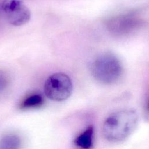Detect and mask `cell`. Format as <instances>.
I'll return each mask as SVG.
<instances>
[{
    "instance_id": "7",
    "label": "cell",
    "mask_w": 149,
    "mask_h": 149,
    "mask_svg": "<svg viewBox=\"0 0 149 149\" xmlns=\"http://www.w3.org/2000/svg\"><path fill=\"white\" fill-rule=\"evenodd\" d=\"M44 99L40 94H33L29 95L23 100L20 104L22 109H30L38 108L42 105Z\"/></svg>"
},
{
    "instance_id": "5",
    "label": "cell",
    "mask_w": 149,
    "mask_h": 149,
    "mask_svg": "<svg viewBox=\"0 0 149 149\" xmlns=\"http://www.w3.org/2000/svg\"><path fill=\"white\" fill-rule=\"evenodd\" d=\"M1 10L8 22L13 26H22L30 19V11L20 0H4Z\"/></svg>"
},
{
    "instance_id": "3",
    "label": "cell",
    "mask_w": 149,
    "mask_h": 149,
    "mask_svg": "<svg viewBox=\"0 0 149 149\" xmlns=\"http://www.w3.org/2000/svg\"><path fill=\"white\" fill-rule=\"evenodd\" d=\"M45 95L54 101H62L69 98L73 91V83L66 73L57 72L46 79L44 85Z\"/></svg>"
},
{
    "instance_id": "6",
    "label": "cell",
    "mask_w": 149,
    "mask_h": 149,
    "mask_svg": "<svg viewBox=\"0 0 149 149\" xmlns=\"http://www.w3.org/2000/svg\"><path fill=\"white\" fill-rule=\"evenodd\" d=\"M94 128L93 126H88L74 140L75 144L82 148H90L93 146Z\"/></svg>"
},
{
    "instance_id": "9",
    "label": "cell",
    "mask_w": 149,
    "mask_h": 149,
    "mask_svg": "<svg viewBox=\"0 0 149 149\" xmlns=\"http://www.w3.org/2000/svg\"><path fill=\"white\" fill-rule=\"evenodd\" d=\"M10 86V79L8 75L0 70V96L5 94Z\"/></svg>"
},
{
    "instance_id": "8",
    "label": "cell",
    "mask_w": 149,
    "mask_h": 149,
    "mask_svg": "<svg viewBox=\"0 0 149 149\" xmlns=\"http://www.w3.org/2000/svg\"><path fill=\"white\" fill-rule=\"evenodd\" d=\"M21 140L16 135L9 134L3 137L0 140V148L16 149L20 147Z\"/></svg>"
},
{
    "instance_id": "1",
    "label": "cell",
    "mask_w": 149,
    "mask_h": 149,
    "mask_svg": "<svg viewBox=\"0 0 149 149\" xmlns=\"http://www.w3.org/2000/svg\"><path fill=\"white\" fill-rule=\"evenodd\" d=\"M139 120L138 113L133 108H124L113 112L104 120L102 135L109 142L124 141L134 132Z\"/></svg>"
},
{
    "instance_id": "4",
    "label": "cell",
    "mask_w": 149,
    "mask_h": 149,
    "mask_svg": "<svg viewBox=\"0 0 149 149\" xmlns=\"http://www.w3.org/2000/svg\"><path fill=\"white\" fill-rule=\"evenodd\" d=\"M144 19L137 12H129L113 16L105 23L108 30L118 36H125L140 29Z\"/></svg>"
},
{
    "instance_id": "2",
    "label": "cell",
    "mask_w": 149,
    "mask_h": 149,
    "mask_svg": "<svg viewBox=\"0 0 149 149\" xmlns=\"http://www.w3.org/2000/svg\"><path fill=\"white\" fill-rule=\"evenodd\" d=\"M123 70L120 60L111 52L98 55L91 66L94 78L98 82L107 85L118 83L123 74Z\"/></svg>"
}]
</instances>
